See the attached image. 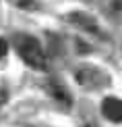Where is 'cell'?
<instances>
[{
  "label": "cell",
  "mask_w": 122,
  "mask_h": 127,
  "mask_svg": "<svg viewBox=\"0 0 122 127\" xmlns=\"http://www.w3.org/2000/svg\"><path fill=\"white\" fill-rule=\"evenodd\" d=\"M6 52H8V44H6V40L0 38V59H4V56H6Z\"/></svg>",
  "instance_id": "6"
},
{
  "label": "cell",
  "mask_w": 122,
  "mask_h": 127,
  "mask_svg": "<svg viewBox=\"0 0 122 127\" xmlns=\"http://www.w3.org/2000/svg\"><path fill=\"white\" fill-rule=\"evenodd\" d=\"M50 94L58 100V102H62V104H70L72 102V98H70V94L66 92V88L62 86V83H58V81L50 83Z\"/></svg>",
  "instance_id": "4"
},
{
  "label": "cell",
  "mask_w": 122,
  "mask_h": 127,
  "mask_svg": "<svg viewBox=\"0 0 122 127\" xmlns=\"http://www.w3.org/2000/svg\"><path fill=\"white\" fill-rule=\"evenodd\" d=\"M68 21H70L72 25H77L79 29L87 31L89 35H104V31L97 25V21H95L93 17H89L87 13H77V10H75V13L68 15Z\"/></svg>",
  "instance_id": "2"
},
{
  "label": "cell",
  "mask_w": 122,
  "mask_h": 127,
  "mask_svg": "<svg viewBox=\"0 0 122 127\" xmlns=\"http://www.w3.org/2000/svg\"><path fill=\"white\" fill-rule=\"evenodd\" d=\"M10 2H13L15 6L23 8V10H33V8H37V2H35V0H10Z\"/></svg>",
  "instance_id": "5"
},
{
  "label": "cell",
  "mask_w": 122,
  "mask_h": 127,
  "mask_svg": "<svg viewBox=\"0 0 122 127\" xmlns=\"http://www.w3.org/2000/svg\"><path fill=\"white\" fill-rule=\"evenodd\" d=\"M17 52L19 56L33 69H46V54L39 42L31 35H19L17 38Z\"/></svg>",
  "instance_id": "1"
},
{
  "label": "cell",
  "mask_w": 122,
  "mask_h": 127,
  "mask_svg": "<svg viewBox=\"0 0 122 127\" xmlns=\"http://www.w3.org/2000/svg\"><path fill=\"white\" fill-rule=\"evenodd\" d=\"M102 113L104 117L108 121H112V123H122V100L120 98H105L102 102Z\"/></svg>",
  "instance_id": "3"
},
{
  "label": "cell",
  "mask_w": 122,
  "mask_h": 127,
  "mask_svg": "<svg viewBox=\"0 0 122 127\" xmlns=\"http://www.w3.org/2000/svg\"><path fill=\"white\" fill-rule=\"evenodd\" d=\"M6 98H8V94L4 92V90H0V106H4V102H6Z\"/></svg>",
  "instance_id": "7"
}]
</instances>
